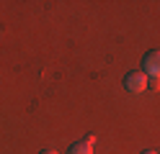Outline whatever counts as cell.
<instances>
[{
  "label": "cell",
  "mask_w": 160,
  "mask_h": 154,
  "mask_svg": "<svg viewBox=\"0 0 160 154\" xmlns=\"http://www.w3.org/2000/svg\"><path fill=\"white\" fill-rule=\"evenodd\" d=\"M70 154H93V144H88V141H78L70 147Z\"/></svg>",
  "instance_id": "obj_3"
},
{
  "label": "cell",
  "mask_w": 160,
  "mask_h": 154,
  "mask_svg": "<svg viewBox=\"0 0 160 154\" xmlns=\"http://www.w3.org/2000/svg\"><path fill=\"white\" fill-rule=\"evenodd\" d=\"M142 72L147 77H160V51H147L145 54Z\"/></svg>",
  "instance_id": "obj_2"
},
{
  "label": "cell",
  "mask_w": 160,
  "mask_h": 154,
  "mask_svg": "<svg viewBox=\"0 0 160 154\" xmlns=\"http://www.w3.org/2000/svg\"><path fill=\"white\" fill-rule=\"evenodd\" d=\"M39 154H57L54 149H44V152H39Z\"/></svg>",
  "instance_id": "obj_5"
},
{
  "label": "cell",
  "mask_w": 160,
  "mask_h": 154,
  "mask_svg": "<svg viewBox=\"0 0 160 154\" xmlns=\"http://www.w3.org/2000/svg\"><path fill=\"white\" fill-rule=\"evenodd\" d=\"M124 87L129 92H142L147 87V75L142 69H137V72H129V75L124 77Z\"/></svg>",
  "instance_id": "obj_1"
},
{
  "label": "cell",
  "mask_w": 160,
  "mask_h": 154,
  "mask_svg": "<svg viewBox=\"0 0 160 154\" xmlns=\"http://www.w3.org/2000/svg\"><path fill=\"white\" fill-rule=\"evenodd\" d=\"M147 87L150 90H158L160 87V77H147Z\"/></svg>",
  "instance_id": "obj_4"
},
{
  "label": "cell",
  "mask_w": 160,
  "mask_h": 154,
  "mask_svg": "<svg viewBox=\"0 0 160 154\" xmlns=\"http://www.w3.org/2000/svg\"><path fill=\"white\" fill-rule=\"evenodd\" d=\"M142 154H158V152H155V149H145Z\"/></svg>",
  "instance_id": "obj_6"
}]
</instances>
